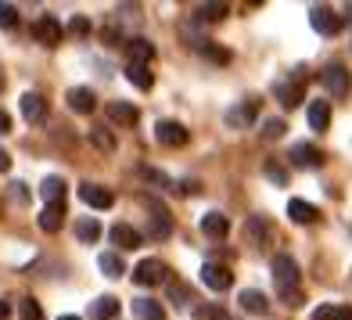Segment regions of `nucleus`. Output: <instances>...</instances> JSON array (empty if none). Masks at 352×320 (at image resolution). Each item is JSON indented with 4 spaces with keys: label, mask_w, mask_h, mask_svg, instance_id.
Returning a JSON list of instances; mask_svg holds the SVG:
<instances>
[{
    "label": "nucleus",
    "mask_w": 352,
    "mask_h": 320,
    "mask_svg": "<svg viewBox=\"0 0 352 320\" xmlns=\"http://www.w3.org/2000/svg\"><path fill=\"white\" fill-rule=\"evenodd\" d=\"M198 320H227V313L212 310V306H201V310H198Z\"/></svg>",
    "instance_id": "nucleus-39"
},
{
    "label": "nucleus",
    "mask_w": 352,
    "mask_h": 320,
    "mask_svg": "<svg viewBox=\"0 0 352 320\" xmlns=\"http://www.w3.org/2000/svg\"><path fill=\"white\" fill-rule=\"evenodd\" d=\"M201 284L212 288V292H227V288L234 284L230 266H223V263H205V266H201Z\"/></svg>",
    "instance_id": "nucleus-7"
},
{
    "label": "nucleus",
    "mask_w": 352,
    "mask_h": 320,
    "mask_svg": "<svg viewBox=\"0 0 352 320\" xmlns=\"http://www.w3.org/2000/svg\"><path fill=\"white\" fill-rule=\"evenodd\" d=\"M98 266L104 270V277H122L126 274V263H122L119 252H104L101 259H98Z\"/></svg>",
    "instance_id": "nucleus-30"
},
{
    "label": "nucleus",
    "mask_w": 352,
    "mask_h": 320,
    "mask_svg": "<svg viewBox=\"0 0 352 320\" xmlns=\"http://www.w3.org/2000/svg\"><path fill=\"white\" fill-rule=\"evenodd\" d=\"M155 137H158V144H162V148H184L187 144V126L184 122H176V119H162L155 126Z\"/></svg>",
    "instance_id": "nucleus-5"
},
{
    "label": "nucleus",
    "mask_w": 352,
    "mask_h": 320,
    "mask_svg": "<svg viewBox=\"0 0 352 320\" xmlns=\"http://www.w3.org/2000/svg\"><path fill=\"white\" fill-rule=\"evenodd\" d=\"M284 130H287L284 119H266V122H263V137H266V140H280Z\"/></svg>",
    "instance_id": "nucleus-33"
},
{
    "label": "nucleus",
    "mask_w": 352,
    "mask_h": 320,
    "mask_svg": "<svg viewBox=\"0 0 352 320\" xmlns=\"http://www.w3.org/2000/svg\"><path fill=\"white\" fill-rule=\"evenodd\" d=\"M148 234L158 237V242H166V237L173 234V216L158 198H148Z\"/></svg>",
    "instance_id": "nucleus-3"
},
{
    "label": "nucleus",
    "mask_w": 352,
    "mask_h": 320,
    "mask_svg": "<svg viewBox=\"0 0 352 320\" xmlns=\"http://www.w3.org/2000/svg\"><path fill=\"white\" fill-rule=\"evenodd\" d=\"M69 108L79 111V116H90V111L98 108V98H94L90 87H72L69 90Z\"/></svg>",
    "instance_id": "nucleus-13"
},
{
    "label": "nucleus",
    "mask_w": 352,
    "mask_h": 320,
    "mask_svg": "<svg viewBox=\"0 0 352 320\" xmlns=\"http://www.w3.org/2000/svg\"><path fill=\"white\" fill-rule=\"evenodd\" d=\"M255 101H245V105H237V108H230L227 111V126H234V130H248V126L255 122Z\"/></svg>",
    "instance_id": "nucleus-16"
},
{
    "label": "nucleus",
    "mask_w": 352,
    "mask_h": 320,
    "mask_svg": "<svg viewBox=\"0 0 352 320\" xmlns=\"http://www.w3.org/2000/svg\"><path fill=\"white\" fill-rule=\"evenodd\" d=\"M11 130V116H8V111H0V134H8Z\"/></svg>",
    "instance_id": "nucleus-41"
},
{
    "label": "nucleus",
    "mask_w": 352,
    "mask_h": 320,
    "mask_svg": "<svg viewBox=\"0 0 352 320\" xmlns=\"http://www.w3.org/2000/svg\"><path fill=\"white\" fill-rule=\"evenodd\" d=\"M111 242H116L122 252H133V248L144 245V237H140V231L130 227V223H116V227H111Z\"/></svg>",
    "instance_id": "nucleus-12"
},
{
    "label": "nucleus",
    "mask_w": 352,
    "mask_h": 320,
    "mask_svg": "<svg viewBox=\"0 0 352 320\" xmlns=\"http://www.w3.org/2000/svg\"><path fill=\"white\" fill-rule=\"evenodd\" d=\"M287 216H292L295 223H313V220H320V209L309 205V202H302V198H292L287 202Z\"/></svg>",
    "instance_id": "nucleus-21"
},
{
    "label": "nucleus",
    "mask_w": 352,
    "mask_h": 320,
    "mask_svg": "<svg viewBox=\"0 0 352 320\" xmlns=\"http://www.w3.org/2000/svg\"><path fill=\"white\" fill-rule=\"evenodd\" d=\"M108 119L119 122V126H137L140 111H137L130 101H111V105H108Z\"/></svg>",
    "instance_id": "nucleus-17"
},
{
    "label": "nucleus",
    "mask_w": 352,
    "mask_h": 320,
    "mask_svg": "<svg viewBox=\"0 0 352 320\" xmlns=\"http://www.w3.org/2000/svg\"><path fill=\"white\" fill-rule=\"evenodd\" d=\"M345 14H349V22H352V4H349V11H345Z\"/></svg>",
    "instance_id": "nucleus-44"
},
{
    "label": "nucleus",
    "mask_w": 352,
    "mask_h": 320,
    "mask_svg": "<svg viewBox=\"0 0 352 320\" xmlns=\"http://www.w3.org/2000/svg\"><path fill=\"white\" fill-rule=\"evenodd\" d=\"M274 98L284 105V108H298L302 98H306V87H302V79H280V83H274Z\"/></svg>",
    "instance_id": "nucleus-8"
},
{
    "label": "nucleus",
    "mask_w": 352,
    "mask_h": 320,
    "mask_svg": "<svg viewBox=\"0 0 352 320\" xmlns=\"http://www.w3.org/2000/svg\"><path fill=\"white\" fill-rule=\"evenodd\" d=\"M119 313V299L116 295H101L98 302H90V320H111Z\"/></svg>",
    "instance_id": "nucleus-24"
},
{
    "label": "nucleus",
    "mask_w": 352,
    "mask_h": 320,
    "mask_svg": "<svg viewBox=\"0 0 352 320\" xmlns=\"http://www.w3.org/2000/svg\"><path fill=\"white\" fill-rule=\"evenodd\" d=\"M61 223H65V202H58V205H43V213H40V231L58 234V231H61Z\"/></svg>",
    "instance_id": "nucleus-15"
},
{
    "label": "nucleus",
    "mask_w": 352,
    "mask_h": 320,
    "mask_svg": "<svg viewBox=\"0 0 352 320\" xmlns=\"http://www.w3.org/2000/svg\"><path fill=\"white\" fill-rule=\"evenodd\" d=\"M201 231H205V237H216V242H219V237L230 234V220L223 213H205L201 216Z\"/></svg>",
    "instance_id": "nucleus-18"
},
{
    "label": "nucleus",
    "mask_w": 352,
    "mask_h": 320,
    "mask_svg": "<svg viewBox=\"0 0 352 320\" xmlns=\"http://www.w3.org/2000/svg\"><path fill=\"white\" fill-rule=\"evenodd\" d=\"M245 237L252 245H263L266 237H270V223L263 220V216H248V223H245Z\"/></svg>",
    "instance_id": "nucleus-25"
},
{
    "label": "nucleus",
    "mask_w": 352,
    "mask_h": 320,
    "mask_svg": "<svg viewBox=\"0 0 352 320\" xmlns=\"http://www.w3.org/2000/svg\"><path fill=\"white\" fill-rule=\"evenodd\" d=\"M11 25H19V8L0 4V29H11Z\"/></svg>",
    "instance_id": "nucleus-34"
},
{
    "label": "nucleus",
    "mask_w": 352,
    "mask_h": 320,
    "mask_svg": "<svg viewBox=\"0 0 352 320\" xmlns=\"http://www.w3.org/2000/svg\"><path fill=\"white\" fill-rule=\"evenodd\" d=\"M76 237L83 245H90V242H98L101 237V223L94 220V216H83V220H76Z\"/></svg>",
    "instance_id": "nucleus-26"
},
{
    "label": "nucleus",
    "mask_w": 352,
    "mask_h": 320,
    "mask_svg": "<svg viewBox=\"0 0 352 320\" xmlns=\"http://www.w3.org/2000/svg\"><path fill=\"white\" fill-rule=\"evenodd\" d=\"M266 177L274 180L277 187H284V180H287V177H284V169H280V166L274 162V158H270V162H266Z\"/></svg>",
    "instance_id": "nucleus-37"
},
{
    "label": "nucleus",
    "mask_w": 352,
    "mask_h": 320,
    "mask_svg": "<svg viewBox=\"0 0 352 320\" xmlns=\"http://www.w3.org/2000/svg\"><path fill=\"white\" fill-rule=\"evenodd\" d=\"M201 54H209L212 61H219V65H227V61H230V54L223 51V47H216V43H205V47H201Z\"/></svg>",
    "instance_id": "nucleus-36"
},
{
    "label": "nucleus",
    "mask_w": 352,
    "mask_h": 320,
    "mask_svg": "<svg viewBox=\"0 0 352 320\" xmlns=\"http://www.w3.org/2000/svg\"><path fill=\"white\" fill-rule=\"evenodd\" d=\"M320 83L327 87V94L331 98H349V90H352V76H349V69L342 65V61H331V65L320 72Z\"/></svg>",
    "instance_id": "nucleus-2"
},
{
    "label": "nucleus",
    "mask_w": 352,
    "mask_h": 320,
    "mask_svg": "<svg viewBox=\"0 0 352 320\" xmlns=\"http://www.w3.org/2000/svg\"><path fill=\"white\" fill-rule=\"evenodd\" d=\"M69 33H76V36H83V33H90V22L83 19V14H76V19L69 22Z\"/></svg>",
    "instance_id": "nucleus-38"
},
{
    "label": "nucleus",
    "mask_w": 352,
    "mask_h": 320,
    "mask_svg": "<svg viewBox=\"0 0 352 320\" xmlns=\"http://www.w3.org/2000/svg\"><path fill=\"white\" fill-rule=\"evenodd\" d=\"M126 79H130L137 90H151V87H155L151 69H148V65H137V61H130V65H126Z\"/></svg>",
    "instance_id": "nucleus-23"
},
{
    "label": "nucleus",
    "mask_w": 352,
    "mask_h": 320,
    "mask_svg": "<svg viewBox=\"0 0 352 320\" xmlns=\"http://www.w3.org/2000/svg\"><path fill=\"white\" fill-rule=\"evenodd\" d=\"M133 313H137V320H166V310L158 306L155 299H137L133 302Z\"/></svg>",
    "instance_id": "nucleus-28"
},
{
    "label": "nucleus",
    "mask_w": 352,
    "mask_h": 320,
    "mask_svg": "<svg viewBox=\"0 0 352 320\" xmlns=\"http://www.w3.org/2000/svg\"><path fill=\"white\" fill-rule=\"evenodd\" d=\"M58 320H79V317H58Z\"/></svg>",
    "instance_id": "nucleus-45"
},
{
    "label": "nucleus",
    "mask_w": 352,
    "mask_h": 320,
    "mask_svg": "<svg viewBox=\"0 0 352 320\" xmlns=\"http://www.w3.org/2000/svg\"><path fill=\"white\" fill-rule=\"evenodd\" d=\"M8 317H11V302L0 299V320H8Z\"/></svg>",
    "instance_id": "nucleus-42"
},
{
    "label": "nucleus",
    "mask_w": 352,
    "mask_h": 320,
    "mask_svg": "<svg viewBox=\"0 0 352 320\" xmlns=\"http://www.w3.org/2000/svg\"><path fill=\"white\" fill-rule=\"evenodd\" d=\"M90 140L98 144L101 151H116V134H111L108 126H94V130H90Z\"/></svg>",
    "instance_id": "nucleus-31"
},
{
    "label": "nucleus",
    "mask_w": 352,
    "mask_h": 320,
    "mask_svg": "<svg viewBox=\"0 0 352 320\" xmlns=\"http://www.w3.org/2000/svg\"><path fill=\"white\" fill-rule=\"evenodd\" d=\"M19 108H22L25 122H43V119H47V101H43V94H33V90L22 94Z\"/></svg>",
    "instance_id": "nucleus-11"
},
{
    "label": "nucleus",
    "mask_w": 352,
    "mask_h": 320,
    "mask_svg": "<svg viewBox=\"0 0 352 320\" xmlns=\"http://www.w3.org/2000/svg\"><path fill=\"white\" fill-rule=\"evenodd\" d=\"M126 51H130V61H137V65H151V61H155V43L144 40V36L130 40V43H126Z\"/></svg>",
    "instance_id": "nucleus-19"
},
{
    "label": "nucleus",
    "mask_w": 352,
    "mask_h": 320,
    "mask_svg": "<svg viewBox=\"0 0 352 320\" xmlns=\"http://www.w3.org/2000/svg\"><path fill=\"white\" fill-rule=\"evenodd\" d=\"M8 169H11V155L0 148V173H8Z\"/></svg>",
    "instance_id": "nucleus-40"
},
{
    "label": "nucleus",
    "mask_w": 352,
    "mask_h": 320,
    "mask_svg": "<svg viewBox=\"0 0 352 320\" xmlns=\"http://www.w3.org/2000/svg\"><path fill=\"white\" fill-rule=\"evenodd\" d=\"M287 158H292V162L295 166H320V162H324V155H320V148H313V144H306V140H298V144H292V155H287Z\"/></svg>",
    "instance_id": "nucleus-14"
},
{
    "label": "nucleus",
    "mask_w": 352,
    "mask_h": 320,
    "mask_svg": "<svg viewBox=\"0 0 352 320\" xmlns=\"http://www.w3.org/2000/svg\"><path fill=\"white\" fill-rule=\"evenodd\" d=\"M133 281L140 288H155V284H166L169 281V266L162 259H140L133 270Z\"/></svg>",
    "instance_id": "nucleus-4"
},
{
    "label": "nucleus",
    "mask_w": 352,
    "mask_h": 320,
    "mask_svg": "<svg viewBox=\"0 0 352 320\" xmlns=\"http://www.w3.org/2000/svg\"><path fill=\"white\" fill-rule=\"evenodd\" d=\"M237 302H241L245 313H266L270 310V299L263 292H255V288H245V292L237 295Z\"/></svg>",
    "instance_id": "nucleus-20"
},
{
    "label": "nucleus",
    "mask_w": 352,
    "mask_h": 320,
    "mask_svg": "<svg viewBox=\"0 0 352 320\" xmlns=\"http://www.w3.org/2000/svg\"><path fill=\"white\" fill-rule=\"evenodd\" d=\"M309 22H313L316 33H324V36H338L342 25H345V19H342V14H334L331 8H313L309 11Z\"/></svg>",
    "instance_id": "nucleus-6"
},
{
    "label": "nucleus",
    "mask_w": 352,
    "mask_h": 320,
    "mask_svg": "<svg viewBox=\"0 0 352 320\" xmlns=\"http://www.w3.org/2000/svg\"><path fill=\"white\" fill-rule=\"evenodd\" d=\"M227 4H201L198 8V22H219V19H227Z\"/></svg>",
    "instance_id": "nucleus-32"
},
{
    "label": "nucleus",
    "mask_w": 352,
    "mask_h": 320,
    "mask_svg": "<svg viewBox=\"0 0 352 320\" xmlns=\"http://www.w3.org/2000/svg\"><path fill=\"white\" fill-rule=\"evenodd\" d=\"M274 284L280 299L287 302V306H302V292H298V263L292 259L287 252L274 255Z\"/></svg>",
    "instance_id": "nucleus-1"
},
{
    "label": "nucleus",
    "mask_w": 352,
    "mask_h": 320,
    "mask_svg": "<svg viewBox=\"0 0 352 320\" xmlns=\"http://www.w3.org/2000/svg\"><path fill=\"white\" fill-rule=\"evenodd\" d=\"M309 126H313V130H320V134L331 126V105L327 101H313L309 105Z\"/></svg>",
    "instance_id": "nucleus-27"
},
{
    "label": "nucleus",
    "mask_w": 352,
    "mask_h": 320,
    "mask_svg": "<svg viewBox=\"0 0 352 320\" xmlns=\"http://www.w3.org/2000/svg\"><path fill=\"white\" fill-rule=\"evenodd\" d=\"M313 320H352V310L349 306H338V302H327V306H316L313 310Z\"/></svg>",
    "instance_id": "nucleus-29"
},
{
    "label": "nucleus",
    "mask_w": 352,
    "mask_h": 320,
    "mask_svg": "<svg viewBox=\"0 0 352 320\" xmlns=\"http://www.w3.org/2000/svg\"><path fill=\"white\" fill-rule=\"evenodd\" d=\"M0 90H4V72H0Z\"/></svg>",
    "instance_id": "nucleus-43"
},
{
    "label": "nucleus",
    "mask_w": 352,
    "mask_h": 320,
    "mask_svg": "<svg viewBox=\"0 0 352 320\" xmlns=\"http://www.w3.org/2000/svg\"><path fill=\"white\" fill-rule=\"evenodd\" d=\"M19 313H22V320H40V317H43V310H40V302H36V299H22Z\"/></svg>",
    "instance_id": "nucleus-35"
},
{
    "label": "nucleus",
    "mask_w": 352,
    "mask_h": 320,
    "mask_svg": "<svg viewBox=\"0 0 352 320\" xmlns=\"http://www.w3.org/2000/svg\"><path fill=\"white\" fill-rule=\"evenodd\" d=\"M40 198H43L47 205L65 202V180H61V177H47V180L40 184Z\"/></svg>",
    "instance_id": "nucleus-22"
},
{
    "label": "nucleus",
    "mask_w": 352,
    "mask_h": 320,
    "mask_svg": "<svg viewBox=\"0 0 352 320\" xmlns=\"http://www.w3.org/2000/svg\"><path fill=\"white\" fill-rule=\"evenodd\" d=\"M79 198H83L90 209H111V205H116V195L101 184H79Z\"/></svg>",
    "instance_id": "nucleus-9"
},
{
    "label": "nucleus",
    "mask_w": 352,
    "mask_h": 320,
    "mask_svg": "<svg viewBox=\"0 0 352 320\" xmlns=\"http://www.w3.org/2000/svg\"><path fill=\"white\" fill-rule=\"evenodd\" d=\"M33 36L40 43H47V47H58L61 43V22L54 19V14H43V19H36V25H33Z\"/></svg>",
    "instance_id": "nucleus-10"
}]
</instances>
